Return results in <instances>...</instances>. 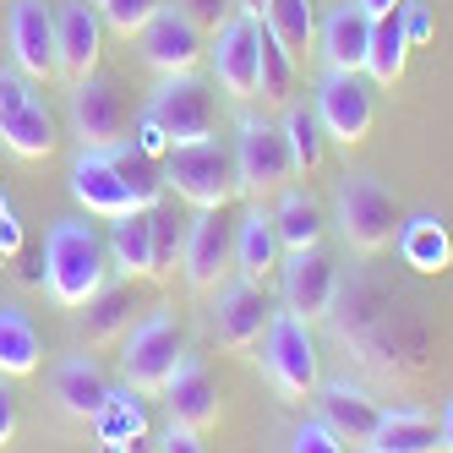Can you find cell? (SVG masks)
Listing matches in <instances>:
<instances>
[{"mask_svg":"<svg viewBox=\"0 0 453 453\" xmlns=\"http://www.w3.org/2000/svg\"><path fill=\"white\" fill-rule=\"evenodd\" d=\"M399 22H404V39H410V50H420V44H432V6L426 0H404L399 6Z\"/></svg>","mask_w":453,"mask_h":453,"instance_id":"cell-40","label":"cell"},{"mask_svg":"<svg viewBox=\"0 0 453 453\" xmlns=\"http://www.w3.org/2000/svg\"><path fill=\"white\" fill-rule=\"evenodd\" d=\"M72 132L82 148H115L126 137V99L120 88L99 72L72 82Z\"/></svg>","mask_w":453,"mask_h":453,"instance_id":"cell-15","label":"cell"},{"mask_svg":"<svg viewBox=\"0 0 453 453\" xmlns=\"http://www.w3.org/2000/svg\"><path fill=\"white\" fill-rule=\"evenodd\" d=\"M104 394H110V382H104V372H99L93 355H66V361L55 366V399H60L66 415L93 420L99 404H104Z\"/></svg>","mask_w":453,"mask_h":453,"instance_id":"cell-25","label":"cell"},{"mask_svg":"<svg viewBox=\"0 0 453 453\" xmlns=\"http://www.w3.org/2000/svg\"><path fill=\"white\" fill-rule=\"evenodd\" d=\"M257 55H263V17H224L219 34H208V60H213V82L230 93L235 104L257 99Z\"/></svg>","mask_w":453,"mask_h":453,"instance_id":"cell-9","label":"cell"},{"mask_svg":"<svg viewBox=\"0 0 453 453\" xmlns=\"http://www.w3.org/2000/svg\"><path fill=\"white\" fill-rule=\"evenodd\" d=\"M110 158H115V170H120V180H126V191H132L137 208H153L158 197H165V158L142 153L132 137H120L110 148Z\"/></svg>","mask_w":453,"mask_h":453,"instance_id":"cell-31","label":"cell"},{"mask_svg":"<svg viewBox=\"0 0 453 453\" xmlns=\"http://www.w3.org/2000/svg\"><path fill=\"white\" fill-rule=\"evenodd\" d=\"M372 82L366 72H328L322 66V82H317V120L339 148H361L372 137Z\"/></svg>","mask_w":453,"mask_h":453,"instance_id":"cell-8","label":"cell"},{"mask_svg":"<svg viewBox=\"0 0 453 453\" xmlns=\"http://www.w3.org/2000/svg\"><path fill=\"white\" fill-rule=\"evenodd\" d=\"M339 230L361 257L394 246V235H399L394 191H388L377 175H344V186H339Z\"/></svg>","mask_w":453,"mask_h":453,"instance_id":"cell-6","label":"cell"},{"mask_svg":"<svg viewBox=\"0 0 453 453\" xmlns=\"http://www.w3.org/2000/svg\"><path fill=\"white\" fill-rule=\"evenodd\" d=\"M273 230H279L284 251H306V246H322L328 213H322V203L311 197L306 186H284L273 197Z\"/></svg>","mask_w":453,"mask_h":453,"instance_id":"cell-23","label":"cell"},{"mask_svg":"<svg viewBox=\"0 0 453 453\" xmlns=\"http://www.w3.org/2000/svg\"><path fill=\"white\" fill-rule=\"evenodd\" d=\"M148 115L165 126L170 148L197 142V137H213V88H208L197 72H175V77L158 82Z\"/></svg>","mask_w":453,"mask_h":453,"instance_id":"cell-11","label":"cell"},{"mask_svg":"<svg viewBox=\"0 0 453 453\" xmlns=\"http://www.w3.org/2000/svg\"><path fill=\"white\" fill-rule=\"evenodd\" d=\"M279 132H284V142H289V158H296V175H311L317 165H322V120H317V110H306V104H284V120H279Z\"/></svg>","mask_w":453,"mask_h":453,"instance_id":"cell-35","label":"cell"},{"mask_svg":"<svg viewBox=\"0 0 453 453\" xmlns=\"http://www.w3.org/2000/svg\"><path fill=\"white\" fill-rule=\"evenodd\" d=\"M235 175H241L246 203H273L279 191L296 180V158H289V142H284L279 126L241 115V126H235Z\"/></svg>","mask_w":453,"mask_h":453,"instance_id":"cell-5","label":"cell"},{"mask_svg":"<svg viewBox=\"0 0 453 453\" xmlns=\"http://www.w3.org/2000/svg\"><path fill=\"white\" fill-rule=\"evenodd\" d=\"M180 328L170 311H148L132 334H126V349H120V377L137 388V394H165L170 372L180 366Z\"/></svg>","mask_w":453,"mask_h":453,"instance_id":"cell-7","label":"cell"},{"mask_svg":"<svg viewBox=\"0 0 453 453\" xmlns=\"http://www.w3.org/2000/svg\"><path fill=\"white\" fill-rule=\"evenodd\" d=\"M66 180H72V197L99 219H120V213L137 208L126 180H120V170H115V158H110V148H77Z\"/></svg>","mask_w":453,"mask_h":453,"instance_id":"cell-18","label":"cell"},{"mask_svg":"<svg viewBox=\"0 0 453 453\" xmlns=\"http://www.w3.org/2000/svg\"><path fill=\"white\" fill-rule=\"evenodd\" d=\"M175 6L203 27V34H219L224 17H235V0H175Z\"/></svg>","mask_w":453,"mask_h":453,"instance_id":"cell-39","label":"cell"},{"mask_svg":"<svg viewBox=\"0 0 453 453\" xmlns=\"http://www.w3.org/2000/svg\"><path fill=\"white\" fill-rule=\"evenodd\" d=\"M268 296H263V284L257 279H224L219 284V301H213V334L219 344H230V349H251V344H263L268 334Z\"/></svg>","mask_w":453,"mask_h":453,"instance_id":"cell-16","label":"cell"},{"mask_svg":"<svg viewBox=\"0 0 453 453\" xmlns=\"http://www.w3.org/2000/svg\"><path fill=\"white\" fill-rule=\"evenodd\" d=\"M165 404H170V420H180L191 432H208L219 420V388L197 355H180V366L165 382Z\"/></svg>","mask_w":453,"mask_h":453,"instance_id":"cell-20","label":"cell"},{"mask_svg":"<svg viewBox=\"0 0 453 453\" xmlns=\"http://www.w3.org/2000/svg\"><path fill=\"white\" fill-rule=\"evenodd\" d=\"M279 284H284V311H296L306 322L328 317L334 301H339V268L322 246H306V251H284L279 263Z\"/></svg>","mask_w":453,"mask_h":453,"instance_id":"cell-13","label":"cell"},{"mask_svg":"<svg viewBox=\"0 0 453 453\" xmlns=\"http://www.w3.org/2000/svg\"><path fill=\"white\" fill-rule=\"evenodd\" d=\"M165 448H170V453H197V448H203V432H191V426H180V420H170Z\"/></svg>","mask_w":453,"mask_h":453,"instance_id":"cell-43","label":"cell"},{"mask_svg":"<svg viewBox=\"0 0 453 453\" xmlns=\"http://www.w3.org/2000/svg\"><path fill=\"white\" fill-rule=\"evenodd\" d=\"M366 448L372 453H432V448H442V426L420 410H394V415L377 420Z\"/></svg>","mask_w":453,"mask_h":453,"instance_id":"cell-29","label":"cell"},{"mask_svg":"<svg viewBox=\"0 0 453 453\" xmlns=\"http://www.w3.org/2000/svg\"><path fill=\"white\" fill-rule=\"evenodd\" d=\"M404 60H410V39H404V22L399 12H382L372 17V50H366V77L377 88H394L404 77Z\"/></svg>","mask_w":453,"mask_h":453,"instance_id":"cell-30","label":"cell"},{"mask_svg":"<svg viewBox=\"0 0 453 453\" xmlns=\"http://www.w3.org/2000/svg\"><path fill=\"white\" fill-rule=\"evenodd\" d=\"M165 191H175L191 208H230L241 197L235 175V148H224L219 137H197L165 153Z\"/></svg>","mask_w":453,"mask_h":453,"instance_id":"cell-2","label":"cell"},{"mask_svg":"<svg viewBox=\"0 0 453 453\" xmlns=\"http://www.w3.org/2000/svg\"><path fill=\"white\" fill-rule=\"evenodd\" d=\"M104 279H110V246L99 241V230L82 219H55L44 235V289L66 311H77Z\"/></svg>","mask_w":453,"mask_h":453,"instance_id":"cell-1","label":"cell"},{"mask_svg":"<svg viewBox=\"0 0 453 453\" xmlns=\"http://www.w3.org/2000/svg\"><path fill=\"white\" fill-rule=\"evenodd\" d=\"M39 372V334L27 311L0 306V377H27Z\"/></svg>","mask_w":453,"mask_h":453,"instance_id":"cell-32","label":"cell"},{"mask_svg":"<svg viewBox=\"0 0 453 453\" xmlns=\"http://www.w3.org/2000/svg\"><path fill=\"white\" fill-rule=\"evenodd\" d=\"M175 251H180V230H175L165 197H158V203H153V279L175 268Z\"/></svg>","mask_w":453,"mask_h":453,"instance_id":"cell-37","label":"cell"},{"mask_svg":"<svg viewBox=\"0 0 453 453\" xmlns=\"http://www.w3.org/2000/svg\"><path fill=\"white\" fill-rule=\"evenodd\" d=\"M0 148L17 153V158H50L55 153V115L44 104L39 82L17 66H0Z\"/></svg>","mask_w":453,"mask_h":453,"instance_id":"cell-3","label":"cell"},{"mask_svg":"<svg viewBox=\"0 0 453 453\" xmlns=\"http://www.w3.org/2000/svg\"><path fill=\"white\" fill-rule=\"evenodd\" d=\"M263 372L268 382L279 388L284 399H306L322 388V372H317V339H311V322L296 317V311H273L268 317V334H263Z\"/></svg>","mask_w":453,"mask_h":453,"instance_id":"cell-4","label":"cell"},{"mask_svg":"<svg viewBox=\"0 0 453 453\" xmlns=\"http://www.w3.org/2000/svg\"><path fill=\"white\" fill-rule=\"evenodd\" d=\"M0 251H6V257L22 251V224H17V208L6 203V191H0Z\"/></svg>","mask_w":453,"mask_h":453,"instance_id":"cell-41","label":"cell"},{"mask_svg":"<svg viewBox=\"0 0 453 453\" xmlns=\"http://www.w3.org/2000/svg\"><path fill=\"white\" fill-rule=\"evenodd\" d=\"M322 420H328V426H334L349 448H366L372 432H377V420H382V410L361 394V388L328 382V388H322Z\"/></svg>","mask_w":453,"mask_h":453,"instance_id":"cell-27","label":"cell"},{"mask_svg":"<svg viewBox=\"0 0 453 453\" xmlns=\"http://www.w3.org/2000/svg\"><path fill=\"white\" fill-rule=\"evenodd\" d=\"M12 432H17V399H12V388L0 382V448L12 442Z\"/></svg>","mask_w":453,"mask_h":453,"instance_id":"cell-44","label":"cell"},{"mask_svg":"<svg viewBox=\"0 0 453 453\" xmlns=\"http://www.w3.org/2000/svg\"><path fill=\"white\" fill-rule=\"evenodd\" d=\"M366 50H372V12L344 0L317 22V55L328 72H366Z\"/></svg>","mask_w":453,"mask_h":453,"instance_id":"cell-19","label":"cell"},{"mask_svg":"<svg viewBox=\"0 0 453 453\" xmlns=\"http://www.w3.org/2000/svg\"><path fill=\"white\" fill-rule=\"evenodd\" d=\"M399 257H404V268L410 273H448L453 268V235H448V224L437 213H415L399 224Z\"/></svg>","mask_w":453,"mask_h":453,"instance_id":"cell-22","label":"cell"},{"mask_svg":"<svg viewBox=\"0 0 453 453\" xmlns=\"http://www.w3.org/2000/svg\"><path fill=\"white\" fill-rule=\"evenodd\" d=\"M289 448H296V453H339V448H349L334 426H328V420H301V426H296V437H289Z\"/></svg>","mask_w":453,"mask_h":453,"instance_id":"cell-38","label":"cell"},{"mask_svg":"<svg viewBox=\"0 0 453 453\" xmlns=\"http://www.w3.org/2000/svg\"><path fill=\"white\" fill-rule=\"evenodd\" d=\"M355 6H366L372 17H382V12H399V6H404V0H355Z\"/></svg>","mask_w":453,"mask_h":453,"instance_id":"cell-45","label":"cell"},{"mask_svg":"<svg viewBox=\"0 0 453 453\" xmlns=\"http://www.w3.org/2000/svg\"><path fill=\"white\" fill-rule=\"evenodd\" d=\"M93 6H104V0H93Z\"/></svg>","mask_w":453,"mask_h":453,"instance_id":"cell-48","label":"cell"},{"mask_svg":"<svg viewBox=\"0 0 453 453\" xmlns=\"http://www.w3.org/2000/svg\"><path fill=\"white\" fill-rule=\"evenodd\" d=\"M137 50L158 77H175V72H197V60L208 55V34L180 6H158L137 34Z\"/></svg>","mask_w":453,"mask_h":453,"instance_id":"cell-12","label":"cell"},{"mask_svg":"<svg viewBox=\"0 0 453 453\" xmlns=\"http://www.w3.org/2000/svg\"><path fill=\"white\" fill-rule=\"evenodd\" d=\"M110 263L126 279H153V208H132L110 224Z\"/></svg>","mask_w":453,"mask_h":453,"instance_id":"cell-26","label":"cell"},{"mask_svg":"<svg viewBox=\"0 0 453 453\" xmlns=\"http://www.w3.org/2000/svg\"><path fill=\"white\" fill-rule=\"evenodd\" d=\"M0 257H6V251H0Z\"/></svg>","mask_w":453,"mask_h":453,"instance_id":"cell-49","label":"cell"},{"mask_svg":"<svg viewBox=\"0 0 453 453\" xmlns=\"http://www.w3.org/2000/svg\"><path fill=\"white\" fill-rule=\"evenodd\" d=\"M437 426H442V448H453V399H448V410H442Z\"/></svg>","mask_w":453,"mask_h":453,"instance_id":"cell-46","label":"cell"},{"mask_svg":"<svg viewBox=\"0 0 453 453\" xmlns=\"http://www.w3.org/2000/svg\"><path fill=\"white\" fill-rule=\"evenodd\" d=\"M82 311V339L88 344H110V339H120L126 328H132V311H137V296L126 284H99L88 296V306H77Z\"/></svg>","mask_w":453,"mask_h":453,"instance_id":"cell-28","label":"cell"},{"mask_svg":"<svg viewBox=\"0 0 453 453\" xmlns=\"http://www.w3.org/2000/svg\"><path fill=\"white\" fill-rule=\"evenodd\" d=\"M165 6V0H104L99 6V17H104V27L110 34H120V39H137L142 27H148V17Z\"/></svg>","mask_w":453,"mask_h":453,"instance_id":"cell-36","label":"cell"},{"mask_svg":"<svg viewBox=\"0 0 453 453\" xmlns=\"http://www.w3.org/2000/svg\"><path fill=\"white\" fill-rule=\"evenodd\" d=\"M279 263H284V246H279V230H273V213L263 203H251L235 219V273L268 284L279 273Z\"/></svg>","mask_w":453,"mask_h":453,"instance_id":"cell-21","label":"cell"},{"mask_svg":"<svg viewBox=\"0 0 453 453\" xmlns=\"http://www.w3.org/2000/svg\"><path fill=\"white\" fill-rule=\"evenodd\" d=\"M93 432H99V442H104L110 453H126V448L148 442V410H142V399H137L132 382H126V388H110V394H104L99 415H93Z\"/></svg>","mask_w":453,"mask_h":453,"instance_id":"cell-24","label":"cell"},{"mask_svg":"<svg viewBox=\"0 0 453 453\" xmlns=\"http://www.w3.org/2000/svg\"><path fill=\"white\" fill-rule=\"evenodd\" d=\"M289 93H296V55H289L273 27L263 22V55H257V99L263 104H289Z\"/></svg>","mask_w":453,"mask_h":453,"instance_id":"cell-33","label":"cell"},{"mask_svg":"<svg viewBox=\"0 0 453 453\" xmlns=\"http://www.w3.org/2000/svg\"><path fill=\"white\" fill-rule=\"evenodd\" d=\"M104 50V17L93 0H66L55 12V72L66 82H82L88 72H99Z\"/></svg>","mask_w":453,"mask_h":453,"instance_id":"cell-14","label":"cell"},{"mask_svg":"<svg viewBox=\"0 0 453 453\" xmlns=\"http://www.w3.org/2000/svg\"><path fill=\"white\" fill-rule=\"evenodd\" d=\"M137 148H142V153H153V158H165V153H170V137H165V126H158L153 115H142V120H137Z\"/></svg>","mask_w":453,"mask_h":453,"instance_id":"cell-42","label":"cell"},{"mask_svg":"<svg viewBox=\"0 0 453 453\" xmlns=\"http://www.w3.org/2000/svg\"><path fill=\"white\" fill-rule=\"evenodd\" d=\"M263 22L273 27V39L296 55V60L317 44V12H311V0H268Z\"/></svg>","mask_w":453,"mask_h":453,"instance_id":"cell-34","label":"cell"},{"mask_svg":"<svg viewBox=\"0 0 453 453\" xmlns=\"http://www.w3.org/2000/svg\"><path fill=\"white\" fill-rule=\"evenodd\" d=\"M6 44H12V66L27 72L34 82L60 77L55 72V6H44V0H12Z\"/></svg>","mask_w":453,"mask_h":453,"instance_id":"cell-17","label":"cell"},{"mask_svg":"<svg viewBox=\"0 0 453 453\" xmlns=\"http://www.w3.org/2000/svg\"><path fill=\"white\" fill-rule=\"evenodd\" d=\"M235 12H246V17H263V12H268V0H235Z\"/></svg>","mask_w":453,"mask_h":453,"instance_id":"cell-47","label":"cell"},{"mask_svg":"<svg viewBox=\"0 0 453 453\" xmlns=\"http://www.w3.org/2000/svg\"><path fill=\"white\" fill-rule=\"evenodd\" d=\"M180 268L191 289H219L235 273V224L224 219V208H197L191 230L180 235Z\"/></svg>","mask_w":453,"mask_h":453,"instance_id":"cell-10","label":"cell"}]
</instances>
